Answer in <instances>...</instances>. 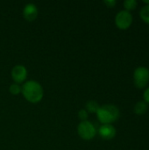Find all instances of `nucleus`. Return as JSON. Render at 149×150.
Segmentation results:
<instances>
[{"mask_svg":"<svg viewBox=\"0 0 149 150\" xmlns=\"http://www.w3.org/2000/svg\"><path fill=\"white\" fill-rule=\"evenodd\" d=\"M21 92L24 98L30 103L36 104L41 101L44 96V91L40 83L31 80L21 86Z\"/></svg>","mask_w":149,"mask_h":150,"instance_id":"f257e3e1","label":"nucleus"},{"mask_svg":"<svg viewBox=\"0 0 149 150\" xmlns=\"http://www.w3.org/2000/svg\"><path fill=\"white\" fill-rule=\"evenodd\" d=\"M97 116L103 125L112 124L119 119V110L113 105H105L100 106L97 112Z\"/></svg>","mask_w":149,"mask_h":150,"instance_id":"f03ea898","label":"nucleus"},{"mask_svg":"<svg viewBox=\"0 0 149 150\" xmlns=\"http://www.w3.org/2000/svg\"><path fill=\"white\" fill-rule=\"evenodd\" d=\"M77 133L82 139L85 141H90L95 137L97 131L91 122L85 120V121H82L77 126Z\"/></svg>","mask_w":149,"mask_h":150,"instance_id":"7ed1b4c3","label":"nucleus"},{"mask_svg":"<svg viewBox=\"0 0 149 150\" xmlns=\"http://www.w3.org/2000/svg\"><path fill=\"white\" fill-rule=\"evenodd\" d=\"M134 84L139 89L145 88L149 82V70L145 67H139L133 73Z\"/></svg>","mask_w":149,"mask_h":150,"instance_id":"20e7f679","label":"nucleus"},{"mask_svg":"<svg viewBox=\"0 0 149 150\" xmlns=\"http://www.w3.org/2000/svg\"><path fill=\"white\" fill-rule=\"evenodd\" d=\"M133 23V16L127 11H120L115 17V24L120 30H126Z\"/></svg>","mask_w":149,"mask_h":150,"instance_id":"39448f33","label":"nucleus"},{"mask_svg":"<svg viewBox=\"0 0 149 150\" xmlns=\"http://www.w3.org/2000/svg\"><path fill=\"white\" fill-rule=\"evenodd\" d=\"M27 77V70L25 67L22 65H16L11 69V78L15 83H23Z\"/></svg>","mask_w":149,"mask_h":150,"instance_id":"423d86ee","label":"nucleus"},{"mask_svg":"<svg viewBox=\"0 0 149 150\" xmlns=\"http://www.w3.org/2000/svg\"><path fill=\"white\" fill-rule=\"evenodd\" d=\"M98 134L105 140H112L116 135V129L112 124L102 125L99 127Z\"/></svg>","mask_w":149,"mask_h":150,"instance_id":"0eeeda50","label":"nucleus"},{"mask_svg":"<svg viewBox=\"0 0 149 150\" xmlns=\"http://www.w3.org/2000/svg\"><path fill=\"white\" fill-rule=\"evenodd\" d=\"M23 16L25 20L32 22L38 16V9L33 4H27L23 9Z\"/></svg>","mask_w":149,"mask_h":150,"instance_id":"6e6552de","label":"nucleus"},{"mask_svg":"<svg viewBox=\"0 0 149 150\" xmlns=\"http://www.w3.org/2000/svg\"><path fill=\"white\" fill-rule=\"evenodd\" d=\"M148 111V104L144 101H140L134 105V112L137 115H143Z\"/></svg>","mask_w":149,"mask_h":150,"instance_id":"1a4fd4ad","label":"nucleus"},{"mask_svg":"<svg viewBox=\"0 0 149 150\" xmlns=\"http://www.w3.org/2000/svg\"><path fill=\"white\" fill-rule=\"evenodd\" d=\"M99 108H100V105H98L97 102H96L94 100H90V101L87 102V104H86V111L88 112L97 113V112L98 111Z\"/></svg>","mask_w":149,"mask_h":150,"instance_id":"9d476101","label":"nucleus"},{"mask_svg":"<svg viewBox=\"0 0 149 150\" xmlns=\"http://www.w3.org/2000/svg\"><path fill=\"white\" fill-rule=\"evenodd\" d=\"M140 15L143 21L149 24V5H145L144 7H142V9L141 10Z\"/></svg>","mask_w":149,"mask_h":150,"instance_id":"9b49d317","label":"nucleus"},{"mask_svg":"<svg viewBox=\"0 0 149 150\" xmlns=\"http://www.w3.org/2000/svg\"><path fill=\"white\" fill-rule=\"evenodd\" d=\"M137 4H138V3L135 0H126L124 2V6L126 9V11H127L135 10L137 7Z\"/></svg>","mask_w":149,"mask_h":150,"instance_id":"f8f14e48","label":"nucleus"},{"mask_svg":"<svg viewBox=\"0 0 149 150\" xmlns=\"http://www.w3.org/2000/svg\"><path fill=\"white\" fill-rule=\"evenodd\" d=\"M9 91L11 94L12 95H18L19 93H21V86L18 83H12L10 88H9Z\"/></svg>","mask_w":149,"mask_h":150,"instance_id":"ddd939ff","label":"nucleus"},{"mask_svg":"<svg viewBox=\"0 0 149 150\" xmlns=\"http://www.w3.org/2000/svg\"><path fill=\"white\" fill-rule=\"evenodd\" d=\"M78 117H79V119H80L82 121L87 120V119H88V112H87L85 109L80 110L79 112H78Z\"/></svg>","mask_w":149,"mask_h":150,"instance_id":"4468645a","label":"nucleus"},{"mask_svg":"<svg viewBox=\"0 0 149 150\" xmlns=\"http://www.w3.org/2000/svg\"><path fill=\"white\" fill-rule=\"evenodd\" d=\"M108 7H110V8H112V7H114L115 6V4H116V1L115 0H106V1H105L104 2Z\"/></svg>","mask_w":149,"mask_h":150,"instance_id":"2eb2a0df","label":"nucleus"},{"mask_svg":"<svg viewBox=\"0 0 149 150\" xmlns=\"http://www.w3.org/2000/svg\"><path fill=\"white\" fill-rule=\"evenodd\" d=\"M143 98H144V100L147 104H149V87L144 91V94H143Z\"/></svg>","mask_w":149,"mask_h":150,"instance_id":"dca6fc26","label":"nucleus"},{"mask_svg":"<svg viewBox=\"0 0 149 150\" xmlns=\"http://www.w3.org/2000/svg\"><path fill=\"white\" fill-rule=\"evenodd\" d=\"M143 3H145L147 5H149V0L148 1V0H143Z\"/></svg>","mask_w":149,"mask_h":150,"instance_id":"f3484780","label":"nucleus"}]
</instances>
